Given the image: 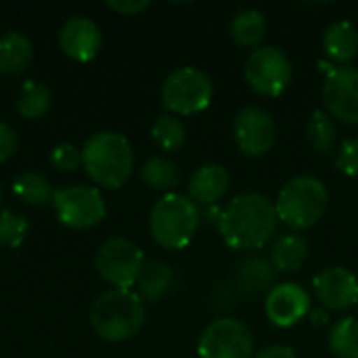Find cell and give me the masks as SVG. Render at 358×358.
Segmentation results:
<instances>
[{
	"mask_svg": "<svg viewBox=\"0 0 358 358\" xmlns=\"http://www.w3.org/2000/svg\"><path fill=\"white\" fill-rule=\"evenodd\" d=\"M50 101L52 96L46 84L38 80H27L17 94V111L25 120H38L50 109Z\"/></svg>",
	"mask_w": 358,
	"mask_h": 358,
	"instance_id": "23",
	"label": "cell"
},
{
	"mask_svg": "<svg viewBox=\"0 0 358 358\" xmlns=\"http://www.w3.org/2000/svg\"><path fill=\"white\" fill-rule=\"evenodd\" d=\"M310 323L315 325V327H323V325H327L329 323V313L321 306V308H310Z\"/></svg>",
	"mask_w": 358,
	"mask_h": 358,
	"instance_id": "35",
	"label": "cell"
},
{
	"mask_svg": "<svg viewBox=\"0 0 358 358\" xmlns=\"http://www.w3.org/2000/svg\"><path fill=\"white\" fill-rule=\"evenodd\" d=\"M13 193L19 197V201L29 203V206H44L48 199H52V189L50 182L44 174L40 172H21L13 180Z\"/></svg>",
	"mask_w": 358,
	"mask_h": 358,
	"instance_id": "24",
	"label": "cell"
},
{
	"mask_svg": "<svg viewBox=\"0 0 358 358\" xmlns=\"http://www.w3.org/2000/svg\"><path fill=\"white\" fill-rule=\"evenodd\" d=\"M50 164L61 172H73L82 164V149L73 143H59L50 151Z\"/></svg>",
	"mask_w": 358,
	"mask_h": 358,
	"instance_id": "30",
	"label": "cell"
},
{
	"mask_svg": "<svg viewBox=\"0 0 358 358\" xmlns=\"http://www.w3.org/2000/svg\"><path fill=\"white\" fill-rule=\"evenodd\" d=\"M245 80L262 96H279L292 80V61L277 46H260L245 61Z\"/></svg>",
	"mask_w": 358,
	"mask_h": 358,
	"instance_id": "9",
	"label": "cell"
},
{
	"mask_svg": "<svg viewBox=\"0 0 358 358\" xmlns=\"http://www.w3.org/2000/svg\"><path fill=\"white\" fill-rule=\"evenodd\" d=\"M231 36L239 46H258L266 36V19L260 10L248 8L233 17Z\"/></svg>",
	"mask_w": 358,
	"mask_h": 358,
	"instance_id": "22",
	"label": "cell"
},
{
	"mask_svg": "<svg viewBox=\"0 0 358 358\" xmlns=\"http://www.w3.org/2000/svg\"><path fill=\"white\" fill-rule=\"evenodd\" d=\"M151 136L153 141L164 149V151H176L182 147L185 138H187V130L182 126V122L174 115H159L151 128Z\"/></svg>",
	"mask_w": 358,
	"mask_h": 358,
	"instance_id": "28",
	"label": "cell"
},
{
	"mask_svg": "<svg viewBox=\"0 0 358 358\" xmlns=\"http://www.w3.org/2000/svg\"><path fill=\"white\" fill-rule=\"evenodd\" d=\"M229 172L218 166V164H206L195 170L191 176L187 189H189V199L201 206H216L224 193L229 191Z\"/></svg>",
	"mask_w": 358,
	"mask_h": 358,
	"instance_id": "16",
	"label": "cell"
},
{
	"mask_svg": "<svg viewBox=\"0 0 358 358\" xmlns=\"http://www.w3.org/2000/svg\"><path fill=\"white\" fill-rule=\"evenodd\" d=\"M107 6L120 15H138L149 6V0H109Z\"/></svg>",
	"mask_w": 358,
	"mask_h": 358,
	"instance_id": "33",
	"label": "cell"
},
{
	"mask_svg": "<svg viewBox=\"0 0 358 358\" xmlns=\"http://www.w3.org/2000/svg\"><path fill=\"white\" fill-rule=\"evenodd\" d=\"M308 258V241L300 233L279 235L271 250V262L281 273L300 271Z\"/></svg>",
	"mask_w": 358,
	"mask_h": 358,
	"instance_id": "20",
	"label": "cell"
},
{
	"mask_svg": "<svg viewBox=\"0 0 358 358\" xmlns=\"http://www.w3.org/2000/svg\"><path fill=\"white\" fill-rule=\"evenodd\" d=\"M34 61L31 40L19 31H6L0 38V73L6 78H17L29 69Z\"/></svg>",
	"mask_w": 358,
	"mask_h": 358,
	"instance_id": "17",
	"label": "cell"
},
{
	"mask_svg": "<svg viewBox=\"0 0 358 358\" xmlns=\"http://www.w3.org/2000/svg\"><path fill=\"white\" fill-rule=\"evenodd\" d=\"M94 264L99 275L113 285V289H130L145 266V256L130 239L113 237L99 248Z\"/></svg>",
	"mask_w": 358,
	"mask_h": 358,
	"instance_id": "7",
	"label": "cell"
},
{
	"mask_svg": "<svg viewBox=\"0 0 358 358\" xmlns=\"http://www.w3.org/2000/svg\"><path fill=\"white\" fill-rule=\"evenodd\" d=\"M329 348L338 358H358V319L344 317L329 331Z\"/></svg>",
	"mask_w": 358,
	"mask_h": 358,
	"instance_id": "27",
	"label": "cell"
},
{
	"mask_svg": "<svg viewBox=\"0 0 358 358\" xmlns=\"http://www.w3.org/2000/svg\"><path fill=\"white\" fill-rule=\"evenodd\" d=\"M141 178L147 187H151L155 191L170 193L180 182V172H178L174 162H170L166 157H153V159H147L143 164Z\"/></svg>",
	"mask_w": 358,
	"mask_h": 358,
	"instance_id": "26",
	"label": "cell"
},
{
	"mask_svg": "<svg viewBox=\"0 0 358 358\" xmlns=\"http://www.w3.org/2000/svg\"><path fill=\"white\" fill-rule=\"evenodd\" d=\"M313 289L323 308L329 310H348L358 304V277L344 266H329L321 271Z\"/></svg>",
	"mask_w": 358,
	"mask_h": 358,
	"instance_id": "13",
	"label": "cell"
},
{
	"mask_svg": "<svg viewBox=\"0 0 358 358\" xmlns=\"http://www.w3.org/2000/svg\"><path fill=\"white\" fill-rule=\"evenodd\" d=\"M0 201H2V187H0Z\"/></svg>",
	"mask_w": 358,
	"mask_h": 358,
	"instance_id": "36",
	"label": "cell"
},
{
	"mask_svg": "<svg viewBox=\"0 0 358 358\" xmlns=\"http://www.w3.org/2000/svg\"><path fill=\"white\" fill-rule=\"evenodd\" d=\"M82 164L96 185L107 189H120L132 176L134 153L124 134L103 130L92 134L84 143Z\"/></svg>",
	"mask_w": 358,
	"mask_h": 358,
	"instance_id": "2",
	"label": "cell"
},
{
	"mask_svg": "<svg viewBox=\"0 0 358 358\" xmlns=\"http://www.w3.org/2000/svg\"><path fill=\"white\" fill-rule=\"evenodd\" d=\"M197 352L201 358H252L254 338L241 321L216 319L203 329Z\"/></svg>",
	"mask_w": 358,
	"mask_h": 358,
	"instance_id": "10",
	"label": "cell"
},
{
	"mask_svg": "<svg viewBox=\"0 0 358 358\" xmlns=\"http://www.w3.org/2000/svg\"><path fill=\"white\" fill-rule=\"evenodd\" d=\"M50 201L59 222L78 231L92 229L107 214L105 199L94 187H63L52 193Z\"/></svg>",
	"mask_w": 358,
	"mask_h": 358,
	"instance_id": "8",
	"label": "cell"
},
{
	"mask_svg": "<svg viewBox=\"0 0 358 358\" xmlns=\"http://www.w3.org/2000/svg\"><path fill=\"white\" fill-rule=\"evenodd\" d=\"M275 203L262 193H241L222 210L218 231L224 243L239 252L262 250L277 231Z\"/></svg>",
	"mask_w": 358,
	"mask_h": 358,
	"instance_id": "1",
	"label": "cell"
},
{
	"mask_svg": "<svg viewBox=\"0 0 358 358\" xmlns=\"http://www.w3.org/2000/svg\"><path fill=\"white\" fill-rule=\"evenodd\" d=\"M214 84L197 67H180L162 84V103L176 115H195L212 103Z\"/></svg>",
	"mask_w": 358,
	"mask_h": 358,
	"instance_id": "6",
	"label": "cell"
},
{
	"mask_svg": "<svg viewBox=\"0 0 358 358\" xmlns=\"http://www.w3.org/2000/svg\"><path fill=\"white\" fill-rule=\"evenodd\" d=\"M138 289H141V296L147 300V302H157L162 300L174 285V273L172 268L162 262V260H149L145 262L138 279Z\"/></svg>",
	"mask_w": 358,
	"mask_h": 358,
	"instance_id": "21",
	"label": "cell"
},
{
	"mask_svg": "<svg viewBox=\"0 0 358 358\" xmlns=\"http://www.w3.org/2000/svg\"><path fill=\"white\" fill-rule=\"evenodd\" d=\"M199 218L195 201L180 193H166L151 210L149 229L157 245L166 250H182L195 237Z\"/></svg>",
	"mask_w": 358,
	"mask_h": 358,
	"instance_id": "4",
	"label": "cell"
},
{
	"mask_svg": "<svg viewBox=\"0 0 358 358\" xmlns=\"http://www.w3.org/2000/svg\"><path fill=\"white\" fill-rule=\"evenodd\" d=\"M254 358H296V352H294V348H289V346L273 344V346L262 348Z\"/></svg>",
	"mask_w": 358,
	"mask_h": 358,
	"instance_id": "34",
	"label": "cell"
},
{
	"mask_svg": "<svg viewBox=\"0 0 358 358\" xmlns=\"http://www.w3.org/2000/svg\"><path fill=\"white\" fill-rule=\"evenodd\" d=\"M264 310L273 325L292 327L310 313V296L300 283H279L268 292Z\"/></svg>",
	"mask_w": 358,
	"mask_h": 358,
	"instance_id": "14",
	"label": "cell"
},
{
	"mask_svg": "<svg viewBox=\"0 0 358 358\" xmlns=\"http://www.w3.org/2000/svg\"><path fill=\"white\" fill-rule=\"evenodd\" d=\"M90 325L94 334L107 342L130 340L145 325V304L141 296L130 289H109L94 300Z\"/></svg>",
	"mask_w": 358,
	"mask_h": 358,
	"instance_id": "3",
	"label": "cell"
},
{
	"mask_svg": "<svg viewBox=\"0 0 358 358\" xmlns=\"http://www.w3.org/2000/svg\"><path fill=\"white\" fill-rule=\"evenodd\" d=\"M27 220L15 212H0V245L19 248L27 237Z\"/></svg>",
	"mask_w": 358,
	"mask_h": 358,
	"instance_id": "29",
	"label": "cell"
},
{
	"mask_svg": "<svg viewBox=\"0 0 358 358\" xmlns=\"http://www.w3.org/2000/svg\"><path fill=\"white\" fill-rule=\"evenodd\" d=\"M336 164L344 174L358 178V136L342 143L338 157H336Z\"/></svg>",
	"mask_w": 358,
	"mask_h": 358,
	"instance_id": "31",
	"label": "cell"
},
{
	"mask_svg": "<svg viewBox=\"0 0 358 358\" xmlns=\"http://www.w3.org/2000/svg\"><path fill=\"white\" fill-rule=\"evenodd\" d=\"M233 134L241 153L258 157L275 147L277 124L266 109L258 105H248L237 113L233 122Z\"/></svg>",
	"mask_w": 358,
	"mask_h": 358,
	"instance_id": "11",
	"label": "cell"
},
{
	"mask_svg": "<svg viewBox=\"0 0 358 358\" xmlns=\"http://www.w3.org/2000/svg\"><path fill=\"white\" fill-rule=\"evenodd\" d=\"M306 136L317 153H329L338 143V126L325 109H317L308 120Z\"/></svg>",
	"mask_w": 358,
	"mask_h": 358,
	"instance_id": "25",
	"label": "cell"
},
{
	"mask_svg": "<svg viewBox=\"0 0 358 358\" xmlns=\"http://www.w3.org/2000/svg\"><path fill=\"white\" fill-rule=\"evenodd\" d=\"M275 279H277V271H275L273 262H268L264 258L252 256V258H245L237 266V285L248 296L271 292L275 287Z\"/></svg>",
	"mask_w": 358,
	"mask_h": 358,
	"instance_id": "19",
	"label": "cell"
},
{
	"mask_svg": "<svg viewBox=\"0 0 358 358\" xmlns=\"http://www.w3.org/2000/svg\"><path fill=\"white\" fill-rule=\"evenodd\" d=\"M17 151V132L10 128V124L0 122V162H6Z\"/></svg>",
	"mask_w": 358,
	"mask_h": 358,
	"instance_id": "32",
	"label": "cell"
},
{
	"mask_svg": "<svg viewBox=\"0 0 358 358\" xmlns=\"http://www.w3.org/2000/svg\"><path fill=\"white\" fill-rule=\"evenodd\" d=\"M329 203L327 187L315 176H296L283 185L277 195L275 210L277 218L294 231L315 227Z\"/></svg>",
	"mask_w": 358,
	"mask_h": 358,
	"instance_id": "5",
	"label": "cell"
},
{
	"mask_svg": "<svg viewBox=\"0 0 358 358\" xmlns=\"http://www.w3.org/2000/svg\"><path fill=\"white\" fill-rule=\"evenodd\" d=\"M101 42H103L101 29L88 17H71L69 21L63 23L59 31L61 50L80 63L92 61L101 50Z\"/></svg>",
	"mask_w": 358,
	"mask_h": 358,
	"instance_id": "15",
	"label": "cell"
},
{
	"mask_svg": "<svg viewBox=\"0 0 358 358\" xmlns=\"http://www.w3.org/2000/svg\"><path fill=\"white\" fill-rule=\"evenodd\" d=\"M323 103L331 117L346 124H358V69L334 67L325 76Z\"/></svg>",
	"mask_w": 358,
	"mask_h": 358,
	"instance_id": "12",
	"label": "cell"
},
{
	"mask_svg": "<svg viewBox=\"0 0 358 358\" xmlns=\"http://www.w3.org/2000/svg\"><path fill=\"white\" fill-rule=\"evenodd\" d=\"M323 48L334 63L346 65L358 55V29L350 21H336L325 29Z\"/></svg>",
	"mask_w": 358,
	"mask_h": 358,
	"instance_id": "18",
	"label": "cell"
}]
</instances>
